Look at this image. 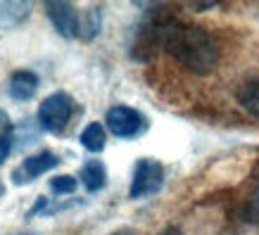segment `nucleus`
<instances>
[{
  "instance_id": "1",
  "label": "nucleus",
  "mask_w": 259,
  "mask_h": 235,
  "mask_svg": "<svg viewBox=\"0 0 259 235\" xmlns=\"http://www.w3.org/2000/svg\"><path fill=\"white\" fill-rule=\"evenodd\" d=\"M164 50L195 76H207L219 64V43L212 33L197 24L179 22L174 17L164 31Z\"/></svg>"
},
{
  "instance_id": "2",
  "label": "nucleus",
  "mask_w": 259,
  "mask_h": 235,
  "mask_svg": "<svg viewBox=\"0 0 259 235\" xmlns=\"http://www.w3.org/2000/svg\"><path fill=\"white\" fill-rule=\"evenodd\" d=\"M74 117V100L69 93L55 90L38 107V126L48 133H62Z\"/></svg>"
},
{
  "instance_id": "3",
  "label": "nucleus",
  "mask_w": 259,
  "mask_h": 235,
  "mask_svg": "<svg viewBox=\"0 0 259 235\" xmlns=\"http://www.w3.org/2000/svg\"><path fill=\"white\" fill-rule=\"evenodd\" d=\"M164 185V166L157 159L143 157L134 166V176H131V200H145V197L159 193Z\"/></svg>"
},
{
  "instance_id": "4",
  "label": "nucleus",
  "mask_w": 259,
  "mask_h": 235,
  "mask_svg": "<svg viewBox=\"0 0 259 235\" xmlns=\"http://www.w3.org/2000/svg\"><path fill=\"white\" fill-rule=\"evenodd\" d=\"M105 124L110 128V133H114L117 138H124V140L138 138L148 128L145 117L138 110L128 107V105H114V107H110L107 117H105Z\"/></svg>"
},
{
  "instance_id": "5",
  "label": "nucleus",
  "mask_w": 259,
  "mask_h": 235,
  "mask_svg": "<svg viewBox=\"0 0 259 235\" xmlns=\"http://www.w3.org/2000/svg\"><path fill=\"white\" fill-rule=\"evenodd\" d=\"M46 15L50 24L55 26V31L67 40L81 38V12L71 3L55 0V3H46Z\"/></svg>"
},
{
  "instance_id": "6",
  "label": "nucleus",
  "mask_w": 259,
  "mask_h": 235,
  "mask_svg": "<svg viewBox=\"0 0 259 235\" xmlns=\"http://www.w3.org/2000/svg\"><path fill=\"white\" fill-rule=\"evenodd\" d=\"M57 164H60V157H57L55 152L40 150L36 155L26 157L22 164L12 171V183H15V185H29V183H33L36 178H40L46 171L55 169Z\"/></svg>"
},
{
  "instance_id": "7",
  "label": "nucleus",
  "mask_w": 259,
  "mask_h": 235,
  "mask_svg": "<svg viewBox=\"0 0 259 235\" xmlns=\"http://www.w3.org/2000/svg\"><path fill=\"white\" fill-rule=\"evenodd\" d=\"M33 3L31 0H0V26L12 29L31 15Z\"/></svg>"
},
{
  "instance_id": "8",
  "label": "nucleus",
  "mask_w": 259,
  "mask_h": 235,
  "mask_svg": "<svg viewBox=\"0 0 259 235\" xmlns=\"http://www.w3.org/2000/svg\"><path fill=\"white\" fill-rule=\"evenodd\" d=\"M10 95L15 100H31L36 90H38V76L29 69H19L10 76V86H8Z\"/></svg>"
},
{
  "instance_id": "9",
  "label": "nucleus",
  "mask_w": 259,
  "mask_h": 235,
  "mask_svg": "<svg viewBox=\"0 0 259 235\" xmlns=\"http://www.w3.org/2000/svg\"><path fill=\"white\" fill-rule=\"evenodd\" d=\"M79 178L88 193H98V190H102L105 183H107V166L102 164L100 159H88L86 164L81 166Z\"/></svg>"
},
{
  "instance_id": "10",
  "label": "nucleus",
  "mask_w": 259,
  "mask_h": 235,
  "mask_svg": "<svg viewBox=\"0 0 259 235\" xmlns=\"http://www.w3.org/2000/svg\"><path fill=\"white\" fill-rule=\"evenodd\" d=\"M236 100L247 114L259 119V76L245 78L236 90Z\"/></svg>"
},
{
  "instance_id": "11",
  "label": "nucleus",
  "mask_w": 259,
  "mask_h": 235,
  "mask_svg": "<svg viewBox=\"0 0 259 235\" xmlns=\"http://www.w3.org/2000/svg\"><path fill=\"white\" fill-rule=\"evenodd\" d=\"M81 145L88 150V152H100L105 145H107V131L105 126L98 124V121H91V124L81 131Z\"/></svg>"
},
{
  "instance_id": "12",
  "label": "nucleus",
  "mask_w": 259,
  "mask_h": 235,
  "mask_svg": "<svg viewBox=\"0 0 259 235\" xmlns=\"http://www.w3.org/2000/svg\"><path fill=\"white\" fill-rule=\"evenodd\" d=\"M100 8H88L81 12V38L93 40L100 33Z\"/></svg>"
},
{
  "instance_id": "13",
  "label": "nucleus",
  "mask_w": 259,
  "mask_h": 235,
  "mask_svg": "<svg viewBox=\"0 0 259 235\" xmlns=\"http://www.w3.org/2000/svg\"><path fill=\"white\" fill-rule=\"evenodd\" d=\"M50 190L55 195H71L76 190V178L74 176H55V178H50Z\"/></svg>"
},
{
  "instance_id": "14",
  "label": "nucleus",
  "mask_w": 259,
  "mask_h": 235,
  "mask_svg": "<svg viewBox=\"0 0 259 235\" xmlns=\"http://www.w3.org/2000/svg\"><path fill=\"white\" fill-rule=\"evenodd\" d=\"M10 150H12V135H0V166L8 162Z\"/></svg>"
},
{
  "instance_id": "15",
  "label": "nucleus",
  "mask_w": 259,
  "mask_h": 235,
  "mask_svg": "<svg viewBox=\"0 0 259 235\" xmlns=\"http://www.w3.org/2000/svg\"><path fill=\"white\" fill-rule=\"evenodd\" d=\"M15 131V124H12V119L8 117V112L0 110V135H12Z\"/></svg>"
},
{
  "instance_id": "16",
  "label": "nucleus",
  "mask_w": 259,
  "mask_h": 235,
  "mask_svg": "<svg viewBox=\"0 0 259 235\" xmlns=\"http://www.w3.org/2000/svg\"><path fill=\"white\" fill-rule=\"evenodd\" d=\"M159 235H183V233H181L179 228H174V226H169V228H164V230H162V233H159Z\"/></svg>"
},
{
  "instance_id": "17",
  "label": "nucleus",
  "mask_w": 259,
  "mask_h": 235,
  "mask_svg": "<svg viewBox=\"0 0 259 235\" xmlns=\"http://www.w3.org/2000/svg\"><path fill=\"white\" fill-rule=\"evenodd\" d=\"M114 235H136V233H134V230H128V228H124V230H117Z\"/></svg>"
},
{
  "instance_id": "18",
  "label": "nucleus",
  "mask_w": 259,
  "mask_h": 235,
  "mask_svg": "<svg viewBox=\"0 0 259 235\" xmlns=\"http://www.w3.org/2000/svg\"><path fill=\"white\" fill-rule=\"evenodd\" d=\"M10 235H38V233H29V230H24V233H10Z\"/></svg>"
},
{
  "instance_id": "19",
  "label": "nucleus",
  "mask_w": 259,
  "mask_h": 235,
  "mask_svg": "<svg viewBox=\"0 0 259 235\" xmlns=\"http://www.w3.org/2000/svg\"><path fill=\"white\" fill-rule=\"evenodd\" d=\"M3 193H5V185H3V183H0V197H3Z\"/></svg>"
}]
</instances>
